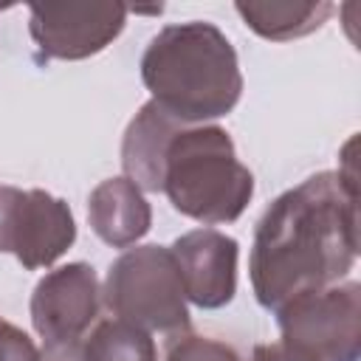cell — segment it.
<instances>
[{
	"label": "cell",
	"instance_id": "cell-1",
	"mask_svg": "<svg viewBox=\"0 0 361 361\" xmlns=\"http://www.w3.org/2000/svg\"><path fill=\"white\" fill-rule=\"evenodd\" d=\"M358 257V175L324 169L282 192L259 217L248 254L257 302L279 310L285 302L341 282Z\"/></svg>",
	"mask_w": 361,
	"mask_h": 361
},
{
	"label": "cell",
	"instance_id": "cell-2",
	"mask_svg": "<svg viewBox=\"0 0 361 361\" xmlns=\"http://www.w3.org/2000/svg\"><path fill=\"white\" fill-rule=\"evenodd\" d=\"M121 169L141 192H164L172 209L203 226L234 223L254 197V172L220 124H180L144 102L121 138Z\"/></svg>",
	"mask_w": 361,
	"mask_h": 361
},
{
	"label": "cell",
	"instance_id": "cell-3",
	"mask_svg": "<svg viewBox=\"0 0 361 361\" xmlns=\"http://www.w3.org/2000/svg\"><path fill=\"white\" fill-rule=\"evenodd\" d=\"M141 82L180 124H214L243 96V71L231 39L206 20L164 25L141 54Z\"/></svg>",
	"mask_w": 361,
	"mask_h": 361
},
{
	"label": "cell",
	"instance_id": "cell-4",
	"mask_svg": "<svg viewBox=\"0 0 361 361\" xmlns=\"http://www.w3.org/2000/svg\"><path fill=\"white\" fill-rule=\"evenodd\" d=\"M102 302L116 319L147 333L183 336L192 327L175 257L166 245H135L110 262Z\"/></svg>",
	"mask_w": 361,
	"mask_h": 361
},
{
	"label": "cell",
	"instance_id": "cell-5",
	"mask_svg": "<svg viewBox=\"0 0 361 361\" xmlns=\"http://www.w3.org/2000/svg\"><path fill=\"white\" fill-rule=\"evenodd\" d=\"M276 322L279 341L319 361L361 358V285L353 279L285 302L276 310Z\"/></svg>",
	"mask_w": 361,
	"mask_h": 361
},
{
	"label": "cell",
	"instance_id": "cell-6",
	"mask_svg": "<svg viewBox=\"0 0 361 361\" xmlns=\"http://www.w3.org/2000/svg\"><path fill=\"white\" fill-rule=\"evenodd\" d=\"M76 243L71 206L45 189L0 183V254H14L25 271L51 268Z\"/></svg>",
	"mask_w": 361,
	"mask_h": 361
},
{
	"label": "cell",
	"instance_id": "cell-7",
	"mask_svg": "<svg viewBox=\"0 0 361 361\" xmlns=\"http://www.w3.org/2000/svg\"><path fill=\"white\" fill-rule=\"evenodd\" d=\"M102 285L87 262H68L45 271L31 293V324L48 353L76 350L99 319Z\"/></svg>",
	"mask_w": 361,
	"mask_h": 361
},
{
	"label": "cell",
	"instance_id": "cell-8",
	"mask_svg": "<svg viewBox=\"0 0 361 361\" xmlns=\"http://www.w3.org/2000/svg\"><path fill=\"white\" fill-rule=\"evenodd\" d=\"M124 3H34L28 6V34L39 59L79 62L102 54L127 25Z\"/></svg>",
	"mask_w": 361,
	"mask_h": 361
},
{
	"label": "cell",
	"instance_id": "cell-9",
	"mask_svg": "<svg viewBox=\"0 0 361 361\" xmlns=\"http://www.w3.org/2000/svg\"><path fill=\"white\" fill-rule=\"evenodd\" d=\"M186 302L217 310L237 293V259L240 245L231 234L217 228H192L169 245Z\"/></svg>",
	"mask_w": 361,
	"mask_h": 361
},
{
	"label": "cell",
	"instance_id": "cell-10",
	"mask_svg": "<svg viewBox=\"0 0 361 361\" xmlns=\"http://www.w3.org/2000/svg\"><path fill=\"white\" fill-rule=\"evenodd\" d=\"M87 223L102 243L130 248L152 228V206L130 178H107L87 197Z\"/></svg>",
	"mask_w": 361,
	"mask_h": 361
},
{
	"label": "cell",
	"instance_id": "cell-11",
	"mask_svg": "<svg viewBox=\"0 0 361 361\" xmlns=\"http://www.w3.org/2000/svg\"><path fill=\"white\" fill-rule=\"evenodd\" d=\"M234 11L257 37L290 42L319 31L336 6L327 0H237Z\"/></svg>",
	"mask_w": 361,
	"mask_h": 361
},
{
	"label": "cell",
	"instance_id": "cell-12",
	"mask_svg": "<svg viewBox=\"0 0 361 361\" xmlns=\"http://www.w3.org/2000/svg\"><path fill=\"white\" fill-rule=\"evenodd\" d=\"M79 361H158V347L152 333L113 316L90 327L79 344Z\"/></svg>",
	"mask_w": 361,
	"mask_h": 361
},
{
	"label": "cell",
	"instance_id": "cell-13",
	"mask_svg": "<svg viewBox=\"0 0 361 361\" xmlns=\"http://www.w3.org/2000/svg\"><path fill=\"white\" fill-rule=\"evenodd\" d=\"M166 361H243V358L231 344H226L220 338L183 333L169 347Z\"/></svg>",
	"mask_w": 361,
	"mask_h": 361
},
{
	"label": "cell",
	"instance_id": "cell-14",
	"mask_svg": "<svg viewBox=\"0 0 361 361\" xmlns=\"http://www.w3.org/2000/svg\"><path fill=\"white\" fill-rule=\"evenodd\" d=\"M0 361H42L34 338L0 316Z\"/></svg>",
	"mask_w": 361,
	"mask_h": 361
},
{
	"label": "cell",
	"instance_id": "cell-15",
	"mask_svg": "<svg viewBox=\"0 0 361 361\" xmlns=\"http://www.w3.org/2000/svg\"><path fill=\"white\" fill-rule=\"evenodd\" d=\"M251 361H319L310 353L290 347L285 341H268V344H257L251 353Z\"/></svg>",
	"mask_w": 361,
	"mask_h": 361
}]
</instances>
